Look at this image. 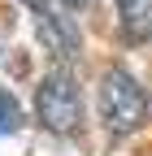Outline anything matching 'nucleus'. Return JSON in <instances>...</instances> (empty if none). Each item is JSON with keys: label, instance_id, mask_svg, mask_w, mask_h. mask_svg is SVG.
Returning <instances> with one entry per match:
<instances>
[{"label": "nucleus", "instance_id": "39448f33", "mask_svg": "<svg viewBox=\"0 0 152 156\" xmlns=\"http://www.w3.org/2000/svg\"><path fill=\"white\" fill-rule=\"evenodd\" d=\"M17 126H22V104L0 87V134H13Z\"/></svg>", "mask_w": 152, "mask_h": 156}, {"label": "nucleus", "instance_id": "7ed1b4c3", "mask_svg": "<svg viewBox=\"0 0 152 156\" xmlns=\"http://www.w3.org/2000/svg\"><path fill=\"white\" fill-rule=\"evenodd\" d=\"M35 30H39V44L56 56V61H74L78 48H83V35H78V26H74L65 13L39 9V13H35Z\"/></svg>", "mask_w": 152, "mask_h": 156}, {"label": "nucleus", "instance_id": "423d86ee", "mask_svg": "<svg viewBox=\"0 0 152 156\" xmlns=\"http://www.w3.org/2000/svg\"><path fill=\"white\" fill-rule=\"evenodd\" d=\"M22 5H31L35 13H39V9H48V0H22Z\"/></svg>", "mask_w": 152, "mask_h": 156}, {"label": "nucleus", "instance_id": "f03ea898", "mask_svg": "<svg viewBox=\"0 0 152 156\" xmlns=\"http://www.w3.org/2000/svg\"><path fill=\"white\" fill-rule=\"evenodd\" d=\"M35 113H39L44 130H52V134H74L83 126V91L65 65L44 74L39 91H35Z\"/></svg>", "mask_w": 152, "mask_h": 156}, {"label": "nucleus", "instance_id": "0eeeda50", "mask_svg": "<svg viewBox=\"0 0 152 156\" xmlns=\"http://www.w3.org/2000/svg\"><path fill=\"white\" fill-rule=\"evenodd\" d=\"M61 5H65V9H83L87 0H61Z\"/></svg>", "mask_w": 152, "mask_h": 156}, {"label": "nucleus", "instance_id": "f257e3e1", "mask_svg": "<svg viewBox=\"0 0 152 156\" xmlns=\"http://www.w3.org/2000/svg\"><path fill=\"white\" fill-rule=\"evenodd\" d=\"M96 108H100V122L109 134H135L148 122V91L139 87V78L113 65L100 78V91H96Z\"/></svg>", "mask_w": 152, "mask_h": 156}, {"label": "nucleus", "instance_id": "20e7f679", "mask_svg": "<svg viewBox=\"0 0 152 156\" xmlns=\"http://www.w3.org/2000/svg\"><path fill=\"white\" fill-rule=\"evenodd\" d=\"M118 26L130 44L152 39V0H118Z\"/></svg>", "mask_w": 152, "mask_h": 156}]
</instances>
